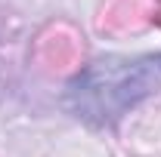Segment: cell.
I'll use <instances>...</instances> for the list:
<instances>
[{
  "instance_id": "1",
  "label": "cell",
  "mask_w": 161,
  "mask_h": 157,
  "mask_svg": "<svg viewBox=\"0 0 161 157\" xmlns=\"http://www.w3.org/2000/svg\"><path fill=\"white\" fill-rule=\"evenodd\" d=\"M161 89V53L102 56L65 83V108L78 120L112 129Z\"/></svg>"
}]
</instances>
